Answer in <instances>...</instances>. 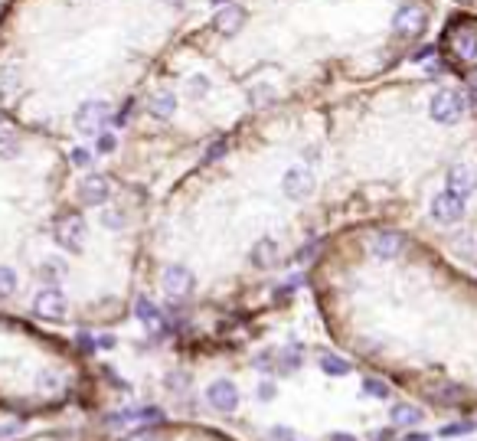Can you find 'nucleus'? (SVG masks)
Listing matches in <instances>:
<instances>
[{"label":"nucleus","mask_w":477,"mask_h":441,"mask_svg":"<svg viewBox=\"0 0 477 441\" xmlns=\"http://www.w3.org/2000/svg\"><path fill=\"white\" fill-rule=\"evenodd\" d=\"M428 111L435 121L454 124V121H461L464 111H468V98H464V92H458V88H438L428 101Z\"/></svg>","instance_id":"1"},{"label":"nucleus","mask_w":477,"mask_h":441,"mask_svg":"<svg viewBox=\"0 0 477 441\" xmlns=\"http://www.w3.org/2000/svg\"><path fill=\"white\" fill-rule=\"evenodd\" d=\"M425 26H428V10H425L422 4H402L393 14V33L402 39L422 36Z\"/></svg>","instance_id":"2"},{"label":"nucleus","mask_w":477,"mask_h":441,"mask_svg":"<svg viewBox=\"0 0 477 441\" xmlns=\"http://www.w3.org/2000/svg\"><path fill=\"white\" fill-rule=\"evenodd\" d=\"M111 118V108H108V101L101 98H92V101H82L76 111V128L82 134H101L105 131V121Z\"/></svg>","instance_id":"3"},{"label":"nucleus","mask_w":477,"mask_h":441,"mask_svg":"<svg viewBox=\"0 0 477 441\" xmlns=\"http://www.w3.org/2000/svg\"><path fill=\"white\" fill-rule=\"evenodd\" d=\"M161 285H164V291H167V298L186 301L193 294V288H196V278H193V271L186 268V265H167L161 275Z\"/></svg>","instance_id":"4"},{"label":"nucleus","mask_w":477,"mask_h":441,"mask_svg":"<svg viewBox=\"0 0 477 441\" xmlns=\"http://www.w3.org/2000/svg\"><path fill=\"white\" fill-rule=\"evenodd\" d=\"M431 219L441 225H454L464 219V196L451 193V190H445V193H438L435 200H431Z\"/></svg>","instance_id":"5"},{"label":"nucleus","mask_w":477,"mask_h":441,"mask_svg":"<svg viewBox=\"0 0 477 441\" xmlns=\"http://www.w3.org/2000/svg\"><path fill=\"white\" fill-rule=\"evenodd\" d=\"M33 310H36L43 320H62L66 310H69V301L59 288H43V291L33 298Z\"/></svg>","instance_id":"6"},{"label":"nucleus","mask_w":477,"mask_h":441,"mask_svg":"<svg viewBox=\"0 0 477 441\" xmlns=\"http://www.w3.org/2000/svg\"><path fill=\"white\" fill-rule=\"evenodd\" d=\"M448 49L454 53V59H477V26L471 24H458L451 33H448Z\"/></svg>","instance_id":"7"},{"label":"nucleus","mask_w":477,"mask_h":441,"mask_svg":"<svg viewBox=\"0 0 477 441\" xmlns=\"http://www.w3.org/2000/svg\"><path fill=\"white\" fill-rule=\"evenodd\" d=\"M56 242H59L62 248H69V252H82V245H85V223H82V216H76V213L62 216L59 223H56Z\"/></svg>","instance_id":"8"},{"label":"nucleus","mask_w":477,"mask_h":441,"mask_svg":"<svg viewBox=\"0 0 477 441\" xmlns=\"http://www.w3.org/2000/svg\"><path fill=\"white\" fill-rule=\"evenodd\" d=\"M134 314H138V320L144 324V330L151 333V337H164V330H167V320H164L161 308H157L151 298H138V301H134Z\"/></svg>","instance_id":"9"},{"label":"nucleus","mask_w":477,"mask_h":441,"mask_svg":"<svg viewBox=\"0 0 477 441\" xmlns=\"http://www.w3.org/2000/svg\"><path fill=\"white\" fill-rule=\"evenodd\" d=\"M246 24V10L236 7V4H223V7L213 14V30L223 33V36H236Z\"/></svg>","instance_id":"10"},{"label":"nucleus","mask_w":477,"mask_h":441,"mask_svg":"<svg viewBox=\"0 0 477 441\" xmlns=\"http://www.w3.org/2000/svg\"><path fill=\"white\" fill-rule=\"evenodd\" d=\"M281 186H285V196L304 200V196L314 193V177H311L308 167H291V171L285 173V180H281Z\"/></svg>","instance_id":"11"},{"label":"nucleus","mask_w":477,"mask_h":441,"mask_svg":"<svg viewBox=\"0 0 477 441\" xmlns=\"http://www.w3.org/2000/svg\"><path fill=\"white\" fill-rule=\"evenodd\" d=\"M206 399H209V405H213V409L232 412L239 405V389H236V382H229V380H216V382H209Z\"/></svg>","instance_id":"12"},{"label":"nucleus","mask_w":477,"mask_h":441,"mask_svg":"<svg viewBox=\"0 0 477 441\" xmlns=\"http://www.w3.org/2000/svg\"><path fill=\"white\" fill-rule=\"evenodd\" d=\"M406 248V239H402L399 233H393V229H383V233L370 235V252L376 258H383V262H389V258H396Z\"/></svg>","instance_id":"13"},{"label":"nucleus","mask_w":477,"mask_h":441,"mask_svg":"<svg viewBox=\"0 0 477 441\" xmlns=\"http://www.w3.org/2000/svg\"><path fill=\"white\" fill-rule=\"evenodd\" d=\"M108 177H101V173H89V177L79 183V200L89 203V206H101V203L108 200Z\"/></svg>","instance_id":"14"},{"label":"nucleus","mask_w":477,"mask_h":441,"mask_svg":"<svg viewBox=\"0 0 477 441\" xmlns=\"http://www.w3.org/2000/svg\"><path fill=\"white\" fill-rule=\"evenodd\" d=\"M448 190L458 196H468L477 190V171L468 167V163H454L451 171H448Z\"/></svg>","instance_id":"15"},{"label":"nucleus","mask_w":477,"mask_h":441,"mask_svg":"<svg viewBox=\"0 0 477 441\" xmlns=\"http://www.w3.org/2000/svg\"><path fill=\"white\" fill-rule=\"evenodd\" d=\"M147 111L154 118H161V121H167V118H174V111H177V95L174 92H154L151 95V101H147Z\"/></svg>","instance_id":"16"},{"label":"nucleus","mask_w":477,"mask_h":441,"mask_svg":"<svg viewBox=\"0 0 477 441\" xmlns=\"http://www.w3.org/2000/svg\"><path fill=\"white\" fill-rule=\"evenodd\" d=\"M278 258V245L271 239H258L255 242V248H252V265L255 268H268L271 262Z\"/></svg>","instance_id":"17"},{"label":"nucleus","mask_w":477,"mask_h":441,"mask_svg":"<svg viewBox=\"0 0 477 441\" xmlns=\"http://www.w3.org/2000/svg\"><path fill=\"white\" fill-rule=\"evenodd\" d=\"M422 418H425V415H422V409H418V405H408V402L393 405V422H396V425L412 428V425H418Z\"/></svg>","instance_id":"18"},{"label":"nucleus","mask_w":477,"mask_h":441,"mask_svg":"<svg viewBox=\"0 0 477 441\" xmlns=\"http://www.w3.org/2000/svg\"><path fill=\"white\" fill-rule=\"evenodd\" d=\"M321 370L327 372V376H346V372H350V363H346L343 356L323 350V353H321Z\"/></svg>","instance_id":"19"},{"label":"nucleus","mask_w":477,"mask_h":441,"mask_svg":"<svg viewBox=\"0 0 477 441\" xmlns=\"http://www.w3.org/2000/svg\"><path fill=\"white\" fill-rule=\"evenodd\" d=\"M301 356H304V353H301L298 343H288L285 350H278V366H281L285 372H291V370H298V366H301Z\"/></svg>","instance_id":"20"},{"label":"nucleus","mask_w":477,"mask_h":441,"mask_svg":"<svg viewBox=\"0 0 477 441\" xmlns=\"http://www.w3.org/2000/svg\"><path fill=\"white\" fill-rule=\"evenodd\" d=\"M428 395L438 405H451V402H458V399H461V389H458V386H435Z\"/></svg>","instance_id":"21"},{"label":"nucleus","mask_w":477,"mask_h":441,"mask_svg":"<svg viewBox=\"0 0 477 441\" xmlns=\"http://www.w3.org/2000/svg\"><path fill=\"white\" fill-rule=\"evenodd\" d=\"M363 395H370V399H389V386L376 376H366L363 380Z\"/></svg>","instance_id":"22"},{"label":"nucleus","mask_w":477,"mask_h":441,"mask_svg":"<svg viewBox=\"0 0 477 441\" xmlns=\"http://www.w3.org/2000/svg\"><path fill=\"white\" fill-rule=\"evenodd\" d=\"M14 291H16V275H14V268L0 265V301H4V298H10Z\"/></svg>","instance_id":"23"},{"label":"nucleus","mask_w":477,"mask_h":441,"mask_svg":"<svg viewBox=\"0 0 477 441\" xmlns=\"http://www.w3.org/2000/svg\"><path fill=\"white\" fill-rule=\"evenodd\" d=\"M206 92H209V78H206V76L186 78V95H190V98H203Z\"/></svg>","instance_id":"24"},{"label":"nucleus","mask_w":477,"mask_h":441,"mask_svg":"<svg viewBox=\"0 0 477 441\" xmlns=\"http://www.w3.org/2000/svg\"><path fill=\"white\" fill-rule=\"evenodd\" d=\"M16 134L10 128H0V157H14L16 154Z\"/></svg>","instance_id":"25"},{"label":"nucleus","mask_w":477,"mask_h":441,"mask_svg":"<svg viewBox=\"0 0 477 441\" xmlns=\"http://www.w3.org/2000/svg\"><path fill=\"white\" fill-rule=\"evenodd\" d=\"M101 223H105L108 229H121V225L128 223V219H124L121 209H105V213H101Z\"/></svg>","instance_id":"26"},{"label":"nucleus","mask_w":477,"mask_h":441,"mask_svg":"<svg viewBox=\"0 0 477 441\" xmlns=\"http://www.w3.org/2000/svg\"><path fill=\"white\" fill-rule=\"evenodd\" d=\"M66 275V265L59 262V258H49L46 265H43V278H62Z\"/></svg>","instance_id":"27"},{"label":"nucleus","mask_w":477,"mask_h":441,"mask_svg":"<svg viewBox=\"0 0 477 441\" xmlns=\"http://www.w3.org/2000/svg\"><path fill=\"white\" fill-rule=\"evenodd\" d=\"M69 157H72V163H76V167H89V163H92V151H89V147H76Z\"/></svg>","instance_id":"28"},{"label":"nucleus","mask_w":477,"mask_h":441,"mask_svg":"<svg viewBox=\"0 0 477 441\" xmlns=\"http://www.w3.org/2000/svg\"><path fill=\"white\" fill-rule=\"evenodd\" d=\"M39 389H43V392L59 389V376H56V372H39Z\"/></svg>","instance_id":"29"},{"label":"nucleus","mask_w":477,"mask_h":441,"mask_svg":"<svg viewBox=\"0 0 477 441\" xmlns=\"http://www.w3.org/2000/svg\"><path fill=\"white\" fill-rule=\"evenodd\" d=\"M115 147H118V138H115V134H108V131L99 134V151H101V154H111Z\"/></svg>","instance_id":"30"},{"label":"nucleus","mask_w":477,"mask_h":441,"mask_svg":"<svg viewBox=\"0 0 477 441\" xmlns=\"http://www.w3.org/2000/svg\"><path fill=\"white\" fill-rule=\"evenodd\" d=\"M258 399H262V402L275 399V382H262V386H258Z\"/></svg>","instance_id":"31"},{"label":"nucleus","mask_w":477,"mask_h":441,"mask_svg":"<svg viewBox=\"0 0 477 441\" xmlns=\"http://www.w3.org/2000/svg\"><path fill=\"white\" fill-rule=\"evenodd\" d=\"M219 154H226V141H219V144L209 147V151H206V161H216Z\"/></svg>","instance_id":"32"},{"label":"nucleus","mask_w":477,"mask_h":441,"mask_svg":"<svg viewBox=\"0 0 477 441\" xmlns=\"http://www.w3.org/2000/svg\"><path fill=\"white\" fill-rule=\"evenodd\" d=\"M14 432H20V422H0V438H4V435H14Z\"/></svg>","instance_id":"33"},{"label":"nucleus","mask_w":477,"mask_h":441,"mask_svg":"<svg viewBox=\"0 0 477 441\" xmlns=\"http://www.w3.org/2000/svg\"><path fill=\"white\" fill-rule=\"evenodd\" d=\"M431 53H435L431 46H418L416 53H412V59H418V62H422V59H431Z\"/></svg>","instance_id":"34"},{"label":"nucleus","mask_w":477,"mask_h":441,"mask_svg":"<svg viewBox=\"0 0 477 441\" xmlns=\"http://www.w3.org/2000/svg\"><path fill=\"white\" fill-rule=\"evenodd\" d=\"M167 382H170V386H177V389H184L186 386V376H184V372H174V376H167Z\"/></svg>","instance_id":"35"},{"label":"nucleus","mask_w":477,"mask_h":441,"mask_svg":"<svg viewBox=\"0 0 477 441\" xmlns=\"http://www.w3.org/2000/svg\"><path fill=\"white\" fill-rule=\"evenodd\" d=\"M252 98L258 101V105H262L265 98H271V88H255V92H252Z\"/></svg>","instance_id":"36"},{"label":"nucleus","mask_w":477,"mask_h":441,"mask_svg":"<svg viewBox=\"0 0 477 441\" xmlns=\"http://www.w3.org/2000/svg\"><path fill=\"white\" fill-rule=\"evenodd\" d=\"M128 441H157V438H154V432H134Z\"/></svg>","instance_id":"37"},{"label":"nucleus","mask_w":477,"mask_h":441,"mask_svg":"<svg viewBox=\"0 0 477 441\" xmlns=\"http://www.w3.org/2000/svg\"><path fill=\"white\" fill-rule=\"evenodd\" d=\"M471 432V425H445V435H464Z\"/></svg>","instance_id":"38"},{"label":"nucleus","mask_w":477,"mask_h":441,"mask_svg":"<svg viewBox=\"0 0 477 441\" xmlns=\"http://www.w3.org/2000/svg\"><path fill=\"white\" fill-rule=\"evenodd\" d=\"M99 347H115V337H111V333H105V337H99Z\"/></svg>","instance_id":"39"},{"label":"nucleus","mask_w":477,"mask_h":441,"mask_svg":"<svg viewBox=\"0 0 477 441\" xmlns=\"http://www.w3.org/2000/svg\"><path fill=\"white\" fill-rule=\"evenodd\" d=\"M331 441H356V438H353V435H340L337 432V435H331Z\"/></svg>","instance_id":"40"},{"label":"nucleus","mask_w":477,"mask_h":441,"mask_svg":"<svg viewBox=\"0 0 477 441\" xmlns=\"http://www.w3.org/2000/svg\"><path fill=\"white\" fill-rule=\"evenodd\" d=\"M474 86H477V76H474Z\"/></svg>","instance_id":"41"}]
</instances>
